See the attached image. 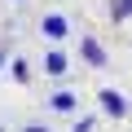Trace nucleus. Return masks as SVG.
<instances>
[{"instance_id": "1", "label": "nucleus", "mask_w": 132, "mask_h": 132, "mask_svg": "<svg viewBox=\"0 0 132 132\" xmlns=\"http://www.w3.org/2000/svg\"><path fill=\"white\" fill-rule=\"evenodd\" d=\"M97 97H101V110H106L110 119H123V114H128V106H123V97H119L114 88H101Z\"/></svg>"}, {"instance_id": "2", "label": "nucleus", "mask_w": 132, "mask_h": 132, "mask_svg": "<svg viewBox=\"0 0 132 132\" xmlns=\"http://www.w3.org/2000/svg\"><path fill=\"white\" fill-rule=\"evenodd\" d=\"M79 53H84V62H88V66H106V48H101L93 35H84V40H79Z\"/></svg>"}, {"instance_id": "3", "label": "nucleus", "mask_w": 132, "mask_h": 132, "mask_svg": "<svg viewBox=\"0 0 132 132\" xmlns=\"http://www.w3.org/2000/svg\"><path fill=\"white\" fill-rule=\"evenodd\" d=\"M40 27H44V35H48V40H62V35H66V18H62V13H48Z\"/></svg>"}, {"instance_id": "4", "label": "nucleus", "mask_w": 132, "mask_h": 132, "mask_svg": "<svg viewBox=\"0 0 132 132\" xmlns=\"http://www.w3.org/2000/svg\"><path fill=\"white\" fill-rule=\"evenodd\" d=\"M132 18V0H110V22H128Z\"/></svg>"}, {"instance_id": "5", "label": "nucleus", "mask_w": 132, "mask_h": 132, "mask_svg": "<svg viewBox=\"0 0 132 132\" xmlns=\"http://www.w3.org/2000/svg\"><path fill=\"white\" fill-rule=\"evenodd\" d=\"M44 71H48V75H62V71H66V57H62L57 48H53V53H44Z\"/></svg>"}, {"instance_id": "6", "label": "nucleus", "mask_w": 132, "mask_h": 132, "mask_svg": "<svg viewBox=\"0 0 132 132\" xmlns=\"http://www.w3.org/2000/svg\"><path fill=\"white\" fill-rule=\"evenodd\" d=\"M53 110H75V97L71 93H53Z\"/></svg>"}, {"instance_id": "7", "label": "nucleus", "mask_w": 132, "mask_h": 132, "mask_svg": "<svg viewBox=\"0 0 132 132\" xmlns=\"http://www.w3.org/2000/svg\"><path fill=\"white\" fill-rule=\"evenodd\" d=\"M13 79H22V84L31 79V66H27V62H13Z\"/></svg>"}, {"instance_id": "8", "label": "nucleus", "mask_w": 132, "mask_h": 132, "mask_svg": "<svg viewBox=\"0 0 132 132\" xmlns=\"http://www.w3.org/2000/svg\"><path fill=\"white\" fill-rule=\"evenodd\" d=\"M22 132H48V128H22Z\"/></svg>"}]
</instances>
